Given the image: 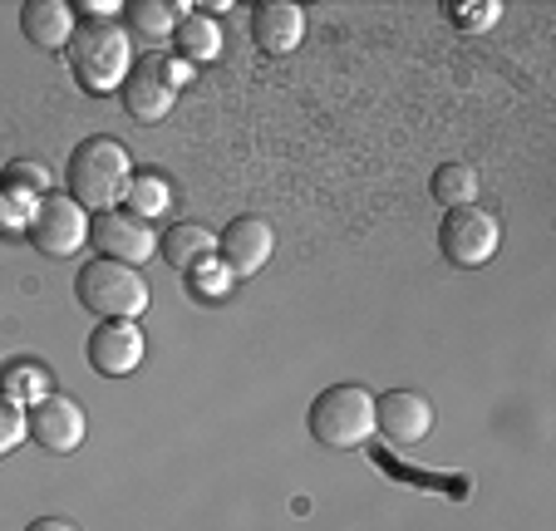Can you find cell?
Returning a JSON list of instances; mask_svg holds the SVG:
<instances>
[{
	"label": "cell",
	"mask_w": 556,
	"mask_h": 531,
	"mask_svg": "<svg viewBox=\"0 0 556 531\" xmlns=\"http://www.w3.org/2000/svg\"><path fill=\"white\" fill-rule=\"evenodd\" d=\"M70 198L79 202V207L94 217V212H114L118 202H124L128 182H134V157H128V148L118 143V138H85V143L70 153Z\"/></svg>",
	"instance_id": "cell-1"
},
{
	"label": "cell",
	"mask_w": 556,
	"mask_h": 531,
	"mask_svg": "<svg viewBox=\"0 0 556 531\" xmlns=\"http://www.w3.org/2000/svg\"><path fill=\"white\" fill-rule=\"evenodd\" d=\"M70 69L79 79V89L89 94H114L124 89L128 69H134V40L118 21H85L70 40Z\"/></svg>",
	"instance_id": "cell-2"
},
{
	"label": "cell",
	"mask_w": 556,
	"mask_h": 531,
	"mask_svg": "<svg viewBox=\"0 0 556 531\" xmlns=\"http://www.w3.org/2000/svg\"><path fill=\"white\" fill-rule=\"evenodd\" d=\"M311 438L336 453L365 448L375 438V394L365 384H330L311 404Z\"/></svg>",
	"instance_id": "cell-3"
},
{
	"label": "cell",
	"mask_w": 556,
	"mask_h": 531,
	"mask_svg": "<svg viewBox=\"0 0 556 531\" xmlns=\"http://www.w3.org/2000/svg\"><path fill=\"white\" fill-rule=\"evenodd\" d=\"M74 291H79V305L99 320H138L148 311V281L138 276V266H124V261H85Z\"/></svg>",
	"instance_id": "cell-4"
},
{
	"label": "cell",
	"mask_w": 556,
	"mask_h": 531,
	"mask_svg": "<svg viewBox=\"0 0 556 531\" xmlns=\"http://www.w3.org/2000/svg\"><path fill=\"white\" fill-rule=\"evenodd\" d=\"M188 64H178L173 54H143L134 60L124 79V109L138 118V124H163L178 104V89L188 84Z\"/></svg>",
	"instance_id": "cell-5"
},
{
	"label": "cell",
	"mask_w": 556,
	"mask_h": 531,
	"mask_svg": "<svg viewBox=\"0 0 556 531\" xmlns=\"http://www.w3.org/2000/svg\"><path fill=\"white\" fill-rule=\"evenodd\" d=\"M25 237L40 256H79L89 241V212L70 192H50V198L35 202Z\"/></svg>",
	"instance_id": "cell-6"
},
{
	"label": "cell",
	"mask_w": 556,
	"mask_h": 531,
	"mask_svg": "<svg viewBox=\"0 0 556 531\" xmlns=\"http://www.w3.org/2000/svg\"><path fill=\"white\" fill-rule=\"evenodd\" d=\"M497 241H503V227H497V217L483 212V207H458L439 222L443 256H448L453 266H463V271L488 266V261L497 256Z\"/></svg>",
	"instance_id": "cell-7"
},
{
	"label": "cell",
	"mask_w": 556,
	"mask_h": 531,
	"mask_svg": "<svg viewBox=\"0 0 556 531\" xmlns=\"http://www.w3.org/2000/svg\"><path fill=\"white\" fill-rule=\"evenodd\" d=\"M89 246H94L104 261L143 266V261L157 256V231H153V222L114 207V212H94V217H89Z\"/></svg>",
	"instance_id": "cell-8"
},
{
	"label": "cell",
	"mask_w": 556,
	"mask_h": 531,
	"mask_svg": "<svg viewBox=\"0 0 556 531\" xmlns=\"http://www.w3.org/2000/svg\"><path fill=\"white\" fill-rule=\"evenodd\" d=\"M25 428H30L35 448L45 453H79L85 448V433H89V418L85 408L74 404L70 394H45L40 404L25 408Z\"/></svg>",
	"instance_id": "cell-9"
},
{
	"label": "cell",
	"mask_w": 556,
	"mask_h": 531,
	"mask_svg": "<svg viewBox=\"0 0 556 531\" xmlns=\"http://www.w3.org/2000/svg\"><path fill=\"white\" fill-rule=\"evenodd\" d=\"M375 433H384L394 448H414L433 433V404L414 389H389L375 399Z\"/></svg>",
	"instance_id": "cell-10"
},
{
	"label": "cell",
	"mask_w": 556,
	"mask_h": 531,
	"mask_svg": "<svg viewBox=\"0 0 556 531\" xmlns=\"http://www.w3.org/2000/svg\"><path fill=\"white\" fill-rule=\"evenodd\" d=\"M276 251V231L266 217H237L227 222V231L217 237V261L231 271V281H247L271 261Z\"/></svg>",
	"instance_id": "cell-11"
},
{
	"label": "cell",
	"mask_w": 556,
	"mask_h": 531,
	"mask_svg": "<svg viewBox=\"0 0 556 531\" xmlns=\"http://www.w3.org/2000/svg\"><path fill=\"white\" fill-rule=\"evenodd\" d=\"M143 330H138L134 320H104L94 334H89V365H94V375L104 379H124L134 375L138 365H143Z\"/></svg>",
	"instance_id": "cell-12"
},
{
	"label": "cell",
	"mask_w": 556,
	"mask_h": 531,
	"mask_svg": "<svg viewBox=\"0 0 556 531\" xmlns=\"http://www.w3.org/2000/svg\"><path fill=\"white\" fill-rule=\"evenodd\" d=\"M252 40L262 54L281 60L305 40V11L291 0H262V5H252Z\"/></svg>",
	"instance_id": "cell-13"
},
{
	"label": "cell",
	"mask_w": 556,
	"mask_h": 531,
	"mask_svg": "<svg viewBox=\"0 0 556 531\" xmlns=\"http://www.w3.org/2000/svg\"><path fill=\"white\" fill-rule=\"evenodd\" d=\"M21 30H25V40H30L35 50L54 54V50H70L79 21H74L70 0H25L21 5Z\"/></svg>",
	"instance_id": "cell-14"
},
{
	"label": "cell",
	"mask_w": 556,
	"mask_h": 531,
	"mask_svg": "<svg viewBox=\"0 0 556 531\" xmlns=\"http://www.w3.org/2000/svg\"><path fill=\"white\" fill-rule=\"evenodd\" d=\"M188 21H178L173 30V60L198 69V64H212L222 54V30L217 21H207V11H182Z\"/></svg>",
	"instance_id": "cell-15"
},
{
	"label": "cell",
	"mask_w": 556,
	"mask_h": 531,
	"mask_svg": "<svg viewBox=\"0 0 556 531\" xmlns=\"http://www.w3.org/2000/svg\"><path fill=\"white\" fill-rule=\"evenodd\" d=\"M157 246H163V261H168L173 271H182V276H188L192 266H202L207 256H217V237H212L202 222H173Z\"/></svg>",
	"instance_id": "cell-16"
},
{
	"label": "cell",
	"mask_w": 556,
	"mask_h": 531,
	"mask_svg": "<svg viewBox=\"0 0 556 531\" xmlns=\"http://www.w3.org/2000/svg\"><path fill=\"white\" fill-rule=\"evenodd\" d=\"M429 192H433V202H439L443 212L478 207V167H468V163H443L439 173H433Z\"/></svg>",
	"instance_id": "cell-17"
},
{
	"label": "cell",
	"mask_w": 556,
	"mask_h": 531,
	"mask_svg": "<svg viewBox=\"0 0 556 531\" xmlns=\"http://www.w3.org/2000/svg\"><path fill=\"white\" fill-rule=\"evenodd\" d=\"M124 207L134 212V217H163V212L173 207V188H168V177L157 173V167H148V173H134V182H128L124 192Z\"/></svg>",
	"instance_id": "cell-18"
},
{
	"label": "cell",
	"mask_w": 556,
	"mask_h": 531,
	"mask_svg": "<svg viewBox=\"0 0 556 531\" xmlns=\"http://www.w3.org/2000/svg\"><path fill=\"white\" fill-rule=\"evenodd\" d=\"M182 11H192V5H168V0H128L124 5V15L134 21V30L148 35V40H173Z\"/></svg>",
	"instance_id": "cell-19"
},
{
	"label": "cell",
	"mask_w": 556,
	"mask_h": 531,
	"mask_svg": "<svg viewBox=\"0 0 556 531\" xmlns=\"http://www.w3.org/2000/svg\"><path fill=\"white\" fill-rule=\"evenodd\" d=\"M0 394L11 399V404H21V408L40 404V399L50 394V369L30 365V359H21V365H11V369H0Z\"/></svg>",
	"instance_id": "cell-20"
},
{
	"label": "cell",
	"mask_w": 556,
	"mask_h": 531,
	"mask_svg": "<svg viewBox=\"0 0 556 531\" xmlns=\"http://www.w3.org/2000/svg\"><path fill=\"white\" fill-rule=\"evenodd\" d=\"M0 182L5 188H15V192H25V198H50V167H40V163H30V157H21V163H11L5 173H0Z\"/></svg>",
	"instance_id": "cell-21"
},
{
	"label": "cell",
	"mask_w": 556,
	"mask_h": 531,
	"mask_svg": "<svg viewBox=\"0 0 556 531\" xmlns=\"http://www.w3.org/2000/svg\"><path fill=\"white\" fill-rule=\"evenodd\" d=\"M30 212H35V198L0 182V237H15V231L30 227Z\"/></svg>",
	"instance_id": "cell-22"
},
{
	"label": "cell",
	"mask_w": 556,
	"mask_h": 531,
	"mask_svg": "<svg viewBox=\"0 0 556 531\" xmlns=\"http://www.w3.org/2000/svg\"><path fill=\"white\" fill-rule=\"evenodd\" d=\"M188 286H192V295H227L231 291V271L222 266L217 256H207L202 266H192L188 271Z\"/></svg>",
	"instance_id": "cell-23"
},
{
	"label": "cell",
	"mask_w": 556,
	"mask_h": 531,
	"mask_svg": "<svg viewBox=\"0 0 556 531\" xmlns=\"http://www.w3.org/2000/svg\"><path fill=\"white\" fill-rule=\"evenodd\" d=\"M25 438H30V428H25V408L0 394V458L21 448Z\"/></svg>",
	"instance_id": "cell-24"
},
{
	"label": "cell",
	"mask_w": 556,
	"mask_h": 531,
	"mask_svg": "<svg viewBox=\"0 0 556 531\" xmlns=\"http://www.w3.org/2000/svg\"><path fill=\"white\" fill-rule=\"evenodd\" d=\"M497 15H503V5H497V0H483V5H453L458 30H493Z\"/></svg>",
	"instance_id": "cell-25"
},
{
	"label": "cell",
	"mask_w": 556,
	"mask_h": 531,
	"mask_svg": "<svg viewBox=\"0 0 556 531\" xmlns=\"http://www.w3.org/2000/svg\"><path fill=\"white\" fill-rule=\"evenodd\" d=\"M85 15H94V21H109V15H124V5H118V0H85Z\"/></svg>",
	"instance_id": "cell-26"
},
{
	"label": "cell",
	"mask_w": 556,
	"mask_h": 531,
	"mask_svg": "<svg viewBox=\"0 0 556 531\" xmlns=\"http://www.w3.org/2000/svg\"><path fill=\"white\" fill-rule=\"evenodd\" d=\"M25 531H79L74 521H64V517H40V521H30Z\"/></svg>",
	"instance_id": "cell-27"
}]
</instances>
